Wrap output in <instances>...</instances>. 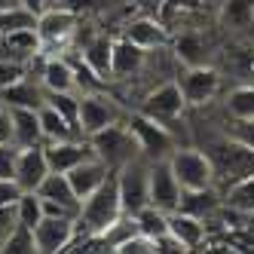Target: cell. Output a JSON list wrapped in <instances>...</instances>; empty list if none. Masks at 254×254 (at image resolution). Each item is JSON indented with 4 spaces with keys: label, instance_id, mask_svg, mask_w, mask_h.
Instances as JSON below:
<instances>
[{
    "label": "cell",
    "instance_id": "obj_4",
    "mask_svg": "<svg viewBox=\"0 0 254 254\" xmlns=\"http://www.w3.org/2000/svg\"><path fill=\"white\" fill-rule=\"evenodd\" d=\"M117 187L123 199V211L138 214L144 205H150V162L138 156L117 169Z\"/></svg>",
    "mask_w": 254,
    "mask_h": 254
},
{
    "label": "cell",
    "instance_id": "obj_42",
    "mask_svg": "<svg viewBox=\"0 0 254 254\" xmlns=\"http://www.w3.org/2000/svg\"><path fill=\"white\" fill-rule=\"evenodd\" d=\"M0 144H15V129H12V117H9V111L0 114Z\"/></svg>",
    "mask_w": 254,
    "mask_h": 254
},
{
    "label": "cell",
    "instance_id": "obj_25",
    "mask_svg": "<svg viewBox=\"0 0 254 254\" xmlns=\"http://www.w3.org/2000/svg\"><path fill=\"white\" fill-rule=\"evenodd\" d=\"M217 19L224 28H248L254 22V0H224Z\"/></svg>",
    "mask_w": 254,
    "mask_h": 254
},
{
    "label": "cell",
    "instance_id": "obj_38",
    "mask_svg": "<svg viewBox=\"0 0 254 254\" xmlns=\"http://www.w3.org/2000/svg\"><path fill=\"white\" fill-rule=\"evenodd\" d=\"M19 144H0V181L15 175V159H19Z\"/></svg>",
    "mask_w": 254,
    "mask_h": 254
},
{
    "label": "cell",
    "instance_id": "obj_41",
    "mask_svg": "<svg viewBox=\"0 0 254 254\" xmlns=\"http://www.w3.org/2000/svg\"><path fill=\"white\" fill-rule=\"evenodd\" d=\"M153 248H156V254H175V251H187L184 245H181L172 233H162L159 239H153Z\"/></svg>",
    "mask_w": 254,
    "mask_h": 254
},
{
    "label": "cell",
    "instance_id": "obj_16",
    "mask_svg": "<svg viewBox=\"0 0 254 254\" xmlns=\"http://www.w3.org/2000/svg\"><path fill=\"white\" fill-rule=\"evenodd\" d=\"M111 166L107 162H101L98 156H89V159H83L80 166H74L67 172V181H70V187H74V193L80 196V199H86L89 193H95L107 178H111Z\"/></svg>",
    "mask_w": 254,
    "mask_h": 254
},
{
    "label": "cell",
    "instance_id": "obj_44",
    "mask_svg": "<svg viewBox=\"0 0 254 254\" xmlns=\"http://www.w3.org/2000/svg\"><path fill=\"white\" fill-rule=\"evenodd\" d=\"M22 6H28L31 12H37V15H40V12L49 6V0H22Z\"/></svg>",
    "mask_w": 254,
    "mask_h": 254
},
{
    "label": "cell",
    "instance_id": "obj_36",
    "mask_svg": "<svg viewBox=\"0 0 254 254\" xmlns=\"http://www.w3.org/2000/svg\"><path fill=\"white\" fill-rule=\"evenodd\" d=\"M117 254H156V248H153V239H150V236L135 233L132 239H126V242L117 248Z\"/></svg>",
    "mask_w": 254,
    "mask_h": 254
},
{
    "label": "cell",
    "instance_id": "obj_43",
    "mask_svg": "<svg viewBox=\"0 0 254 254\" xmlns=\"http://www.w3.org/2000/svg\"><path fill=\"white\" fill-rule=\"evenodd\" d=\"M162 3H166V0H135V9H141L144 15H159Z\"/></svg>",
    "mask_w": 254,
    "mask_h": 254
},
{
    "label": "cell",
    "instance_id": "obj_26",
    "mask_svg": "<svg viewBox=\"0 0 254 254\" xmlns=\"http://www.w3.org/2000/svg\"><path fill=\"white\" fill-rule=\"evenodd\" d=\"M224 205L254 214V172L245 175V178H239V181H233V184L227 187V193H224Z\"/></svg>",
    "mask_w": 254,
    "mask_h": 254
},
{
    "label": "cell",
    "instance_id": "obj_22",
    "mask_svg": "<svg viewBox=\"0 0 254 254\" xmlns=\"http://www.w3.org/2000/svg\"><path fill=\"white\" fill-rule=\"evenodd\" d=\"M37 193H40L43 199L62 202V205H67L70 211H77V214H80L83 199L74 193V187H70V181H67V175H64V172H49V175L43 178V184L37 187Z\"/></svg>",
    "mask_w": 254,
    "mask_h": 254
},
{
    "label": "cell",
    "instance_id": "obj_27",
    "mask_svg": "<svg viewBox=\"0 0 254 254\" xmlns=\"http://www.w3.org/2000/svg\"><path fill=\"white\" fill-rule=\"evenodd\" d=\"M175 59L184 62V67H193V64H205V40L199 34H181L175 40Z\"/></svg>",
    "mask_w": 254,
    "mask_h": 254
},
{
    "label": "cell",
    "instance_id": "obj_11",
    "mask_svg": "<svg viewBox=\"0 0 254 254\" xmlns=\"http://www.w3.org/2000/svg\"><path fill=\"white\" fill-rule=\"evenodd\" d=\"M77 233V217H43L34 227V239H37L40 254H59L70 245Z\"/></svg>",
    "mask_w": 254,
    "mask_h": 254
},
{
    "label": "cell",
    "instance_id": "obj_29",
    "mask_svg": "<svg viewBox=\"0 0 254 254\" xmlns=\"http://www.w3.org/2000/svg\"><path fill=\"white\" fill-rule=\"evenodd\" d=\"M15 214H19V224H25L31 230L37 227L43 221V199H40V193L37 190H25L19 196V202H15Z\"/></svg>",
    "mask_w": 254,
    "mask_h": 254
},
{
    "label": "cell",
    "instance_id": "obj_33",
    "mask_svg": "<svg viewBox=\"0 0 254 254\" xmlns=\"http://www.w3.org/2000/svg\"><path fill=\"white\" fill-rule=\"evenodd\" d=\"M0 251H6V254H31V251H37V239H34V230L25 227V224H15V230L6 236V242Z\"/></svg>",
    "mask_w": 254,
    "mask_h": 254
},
{
    "label": "cell",
    "instance_id": "obj_9",
    "mask_svg": "<svg viewBox=\"0 0 254 254\" xmlns=\"http://www.w3.org/2000/svg\"><path fill=\"white\" fill-rule=\"evenodd\" d=\"M178 86L187 98V107H202L221 92V70L211 64H193L178 77Z\"/></svg>",
    "mask_w": 254,
    "mask_h": 254
},
{
    "label": "cell",
    "instance_id": "obj_13",
    "mask_svg": "<svg viewBox=\"0 0 254 254\" xmlns=\"http://www.w3.org/2000/svg\"><path fill=\"white\" fill-rule=\"evenodd\" d=\"M123 37H129L132 43H138L141 49H147V52H153V49H166L169 46V25L159 19V15H138V19H132L129 25H126V31H123Z\"/></svg>",
    "mask_w": 254,
    "mask_h": 254
},
{
    "label": "cell",
    "instance_id": "obj_20",
    "mask_svg": "<svg viewBox=\"0 0 254 254\" xmlns=\"http://www.w3.org/2000/svg\"><path fill=\"white\" fill-rule=\"evenodd\" d=\"M9 117H12L15 144H19V147H34V144H43L40 107H9Z\"/></svg>",
    "mask_w": 254,
    "mask_h": 254
},
{
    "label": "cell",
    "instance_id": "obj_10",
    "mask_svg": "<svg viewBox=\"0 0 254 254\" xmlns=\"http://www.w3.org/2000/svg\"><path fill=\"white\" fill-rule=\"evenodd\" d=\"M181 193H184V187L178 184L169 159H153L150 162V205L169 214L181 205Z\"/></svg>",
    "mask_w": 254,
    "mask_h": 254
},
{
    "label": "cell",
    "instance_id": "obj_2",
    "mask_svg": "<svg viewBox=\"0 0 254 254\" xmlns=\"http://www.w3.org/2000/svg\"><path fill=\"white\" fill-rule=\"evenodd\" d=\"M89 147H92V153H95L101 162H107L114 172H117L120 166H126V162H132V159L141 156L138 141H135L132 129H129L126 123H114V126H107V129L95 132L92 138H89Z\"/></svg>",
    "mask_w": 254,
    "mask_h": 254
},
{
    "label": "cell",
    "instance_id": "obj_17",
    "mask_svg": "<svg viewBox=\"0 0 254 254\" xmlns=\"http://www.w3.org/2000/svg\"><path fill=\"white\" fill-rule=\"evenodd\" d=\"M40 83L46 92H77V70L64 56H46Z\"/></svg>",
    "mask_w": 254,
    "mask_h": 254
},
{
    "label": "cell",
    "instance_id": "obj_7",
    "mask_svg": "<svg viewBox=\"0 0 254 254\" xmlns=\"http://www.w3.org/2000/svg\"><path fill=\"white\" fill-rule=\"evenodd\" d=\"M184 111H187V98H184V92H181L178 80H169V83L156 86L153 92H147L144 101H141V114L153 117L162 126H172L175 120H181Z\"/></svg>",
    "mask_w": 254,
    "mask_h": 254
},
{
    "label": "cell",
    "instance_id": "obj_23",
    "mask_svg": "<svg viewBox=\"0 0 254 254\" xmlns=\"http://www.w3.org/2000/svg\"><path fill=\"white\" fill-rule=\"evenodd\" d=\"M0 98L6 101V107H40V104L46 101V89H43L40 80L34 83L31 77H25V80H19L15 86L3 89V92H0Z\"/></svg>",
    "mask_w": 254,
    "mask_h": 254
},
{
    "label": "cell",
    "instance_id": "obj_34",
    "mask_svg": "<svg viewBox=\"0 0 254 254\" xmlns=\"http://www.w3.org/2000/svg\"><path fill=\"white\" fill-rule=\"evenodd\" d=\"M28 77V64L25 62H15V59H0V92L9 86H15L19 80Z\"/></svg>",
    "mask_w": 254,
    "mask_h": 254
},
{
    "label": "cell",
    "instance_id": "obj_40",
    "mask_svg": "<svg viewBox=\"0 0 254 254\" xmlns=\"http://www.w3.org/2000/svg\"><path fill=\"white\" fill-rule=\"evenodd\" d=\"M15 224H19V214H15V205H3V208H0V248H3L6 236L15 230Z\"/></svg>",
    "mask_w": 254,
    "mask_h": 254
},
{
    "label": "cell",
    "instance_id": "obj_47",
    "mask_svg": "<svg viewBox=\"0 0 254 254\" xmlns=\"http://www.w3.org/2000/svg\"><path fill=\"white\" fill-rule=\"evenodd\" d=\"M251 77H254V59H251Z\"/></svg>",
    "mask_w": 254,
    "mask_h": 254
},
{
    "label": "cell",
    "instance_id": "obj_14",
    "mask_svg": "<svg viewBox=\"0 0 254 254\" xmlns=\"http://www.w3.org/2000/svg\"><path fill=\"white\" fill-rule=\"evenodd\" d=\"M49 175V162H46V150L43 144H34V147H22L19 159H15V184L22 190H37L43 184V178Z\"/></svg>",
    "mask_w": 254,
    "mask_h": 254
},
{
    "label": "cell",
    "instance_id": "obj_19",
    "mask_svg": "<svg viewBox=\"0 0 254 254\" xmlns=\"http://www.w3.org/2000/svg\"><path fill=\"white\" fill-rule=\"evenodd\" d=\"M144 59H147V49H141L138 43H132L129 37L114 40V56H111V67H114V80L120 77H135L144 67Z\"/></svg>",
    "mask_w": 254,
    "mask_h": 254
},
{
    "label": "cell",
    "instance_id": "obj_37",
    "mask_svg": "<svg viewBox=\"0 0 254 254\" xmlns=\"http://www.w3.org/2000/svg\"><path fill=\"white\" fill-rule=\"evenodd\" d=\"M205 0H166L159 9V19L166 22L169 15H178V12H196V9H202Z\"/></svg>",
    "mask_w": 254,
    "mask_h": 254
},
{
    "label": "cell",
    "instance_id": "obj_24",
    "mask_svg": "<svg viewBox=\"0 0 254 254\" xmlns=\"http://www.w3.org/2000/svg\"><path fill=\"white\" fill-rule=\"evenodd\" d=\"M40 129H43V141H67V138H83L74 126H70L52 104H40Z\"/></svg>",
    "mask_w": 254,
    "mask_h": 254
},
{
    "label": "cell",
    "instance_id": "obj_5",
    "mask_svg": "<svg viewBox=\"0 0 254 254\" xmlns=\"http://www.w3.org/2000/svg\"><path fill=\"white\" fill-rule=\"evenodd\" d=\"M126 126L132 129V135H135V141H138V150H141V156L144 159H169V153L175 150V138H172V132H169V126H162V123H156L153 117H147V114H132L129 120H126Z\"/></svg>",
    "mask_w": 254,
    "mask_h": 254
},
{
    "label": "cell",
    "instance_id": "obj_12",
    "mask_svg": "<svg viewBox=\"0 0 254 254\" xmlns=\"http://www.w3.org/2000/svg\"><path fill=\"white\" fill-rule=\"evenodd\" d=\"M46 150V162L49 172H70L74 166H80L83 159L95 156L92 147H89V138H67V141H43Z\"/></svg>",
    "mask_w": 254,
    "mask_h": 254
},
{
    "label": "cell",
    "instance_id": "obj_1",
    "mask_svg": "<svg viewBox=\"0 0 254 254\" xmlns=\"http://www.w3.org/2000/svg\"><path fill=\"white\" fill-rule=\"evenodd\" d=\"M120 214H123V199H120V187H117V172H111V178H107L95 193H89L83 199L77 230L89 233V236H98L111 227Z\"/></svg>",
    "mask_w": 254,
    "mask_h": 254
},
{
    "label": "cell",
    "instance_id": "obj_35",
    "mask_svg": "<svg viewBox=\"0 0 254 254\" xmlns=\"http://www.w3.org/2000/svg\"><path fill=\"white\" fill-rule=\"evenodd\" d=\"M227 138L236 141V144H242V147H248V150H254V117L227 123Z\"/></svg>",
    "mask_w": 254,
    "mask_h": 254
},
{
    "label": "cell",
    "instance_id": "obj_45",
    "mask_svg": "<svg viewBox=\"0 0 254 254\" xmlns=\"http://www.w3.org/2000/svg\"><path fill=\"white\" fill-rule=\"evenodd\" d=\"M12 6H22V0H0V12H3V9H12Z\"/></svg>",
    "mask_w": 254,
    "mask_h": 254
},
{
    "label": "cell",
    "instance_id": "obj_3",
    "mask_svg": "<svg viewBox=\"0 0 254 254\" xmlns=\"http://www.w3.org/2000/svg\"><path fill=\"white\" fill-rule=\"evenodd\" d=\"M169 166L178 178V184L184 190H199V187H211L214 184V162L208 153L196 150V147H175L169 153Z\"/></svg>",
    "mask_w": 254,
    "mask_h": 254
},
{
    "label": "cell",
    "instance_id": "obj_15",
    "mask_svg": "<svg viewBox=\"0 0 254 254\" xmlns=\"http://www.w3.org/2000/svg\"><path fill=\"white\" fill-rule=\"evenodd\" d=\"M169 233H172L187 251H199V248L205 245V239H208V230H205V221H202V217L187 214V211H181V208L169 211Z\"/></svg>",
    "mask_w": 254,
    "mask_h": 254
},
{
    "label": "cell",
    "instance_id": "obj_32",
    "mask_svg": "<svg viewBox=\"0 0 254 254\" xmlns=\"http://www.w3.org/2000/svg\"><path fill=\"white\" fill-rule=\"evenodd\" d=\"M22 28H37V12H31L28 6H12L0 12V37L9 31H22Z\"/></svg>",
    "mask_w": 254,
    "mask_h": 254
},
{
    "label": "cell",
    "instance_id": "obj_18",
    "mask_svg": "<svg viewBox=\"0 0 254 254\" xmlns=\"http://www.w3.org/2000/svg\"><path fill=\"white\" fill-rule=\"evenodd\" d=\"M221 205H224V196L217 193L214 184H211V187H199V190H184V193H181V205L178 208L208 221V217L221 214Z\"/></svg>",
    "mask_w": 254,
    "mask_h": 254
},
{
    "label": "cell",
    "instance_id": "obj_31",
    "mask_svg": "<svg viewBox=\"0 0 254 254\" xmlns=\"http://www.w3.org/2000/svg\"><path fill=\"white\" fill-rule=\"evenodd\" d=\"M46 104H52L80 132V95H74V92H46Z\"/></svg>",
    "mask_w": 254,
    "mask_h": 254
},
{
    "label": "cell",
    "instance_id": "obj_39",
    "mask_svg": "<svg viewBox=\"0 0 254 254\" xmlns=\"http://www.w3.org/2000/svg\"><path fill=\"white\" fill-rule=\"evenodd\" d=\"M22 193L25 190L15 184V178H3V181H0V208H3V205H15Z\"/></svg>",
    "mask_w": 254,
    "mask_h": 254
},
{
    "label": "cell",
    "instance_id": "obj_30",
    "mask_svg": "<svg viewBox=\"0 0 254 254\" xmlns=\"http://www.w3.org/2000/svg\"><path fill=\"white\" fill-rule=\"evenodd\" d=\"M135 221H138V230L144 236H150V239H159L162 233H169V214L159 211L156 205H144L135 214Z\"/></svg>",
    "mask_w": 254,
    "mask_h": 254
},
{
    "label": "cell",
    "instance_id": "obj_28",
    "mask_svg": "<svg viewBox=\"0 0 254 254\" xmlns=\"http://www.w3.org/2000/svg\"><path fill=\"white\" fill-rule=\"evenodd\" d=\"M227 114H230V120H251L254 117V83L236 86L227 95Z\"/></svg>",
    "mask_w": 254,
    "mask_h": 254
},
{
    "label": "cell",
    "instance_id": "obj_8",
    "mask_svg": "<svg viewBox=\"0 0 254 254\" xmlns=\"http://www.w3.org/2000/svg\"><path fill=\"white\" fill-rule=\"evenodd\" d=\"M120 117H123L120 107L114 104V98H107L101 89L80 95V135L83 138H92L95 132L120 123Z\"/></svg>",
    "mask_w": 254,
    "mask_h": 254
},
{
    "label": "cell",
    "instance_id": "obj_6",
    "mask_svg": "<svg viewBox=\"0 0 254 254\" xmlns=\"http://www.w3.org/2000/svg\"><path fill=\"white\" fill-rule=\"evenodd\" d=\"M80 25V15L67 6H46L37 15V34L43 40V49H64L74 40V31Z\"/></svg>",
    "mask_w": 254,
    "mask_h": 254
},
{
    "label": "cell",
    "instance_id": "obj_21",
    "mask_svg": "<svg viewBox=\"0 0 254 254\" xmlns=\"http://www.w3.org/2000/svg\"><path fill=\"white\" fill-rule=\"evenodd\" d=\"M111 56H114V40L104 37V34H95L83 49H80V59L95 70V74L107 83L114 80V67H111Z\"/></svg>",
    "mask_w": 254,
    "mask_h": 254
},
{
    "label": "cell",
    "instance_id": "obj_46",
    "mask_svg": "<svg viewBox=\"0 0 254 254\" xmlns=\"http://www.w3.org/2000/svg\"><path fill=\"white\" fill-rule=\"evenodd\" d=\"M6 111H9V107H6V101H3V98H0V114H6Z\"/></svg>",
    "mask_w": 254,
    "mask_h": 254
}]
</instances>
